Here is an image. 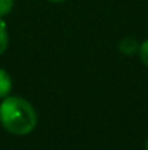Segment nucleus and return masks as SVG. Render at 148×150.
<instances>
[{"label":"nucleus","mask_w":148,"mask_h":150,"mask_svg":"<svg viewBox=\"0 0 148 150\" xmlns=\"http://www.w3.org/2000/svg\"><path fill=\"white\" fill-rule=\"evenodd\" d=\"M34 106L19 96H9L0 105V121L3 127L16 136L29 134L36 125Z\"/></svg>","instance_id":"1"},{"label":"nucleus","mask_w":148,"mask_h":150,"mask_svg":"<svg viewBox=\"0 0 148 150\" xmlns=\"http://www.w3.org/2000/svg\"><path fill=\"white\" fill-rule=\"evenodd\" d=\"M119 50L125 55H134L135 52H138V50H140V44H138V41L135 38L125 37L119 42Z\"/></svg>","instance_id":"2"},{"label":"nucleus","mask_w":148,"mask_h":150,"mask_svg":"<svg viewBox=\"0 0 148 150\" xmlns=\"http://www.w3.org/2000/svg\"><path fill=\"white\" fill-rule=\"evenodd\" d=\"M12 89V79L7 71L0 69V96H6Z\"/></svg>","instance_id":"3"},{"label":"nucleus","mask_w":148,"mask_h":150,"mask_svg":"<svg viewBox=\"0 0 148 150\" xmlns=\"http://www.w3.org/2000/svg\"><path fill=\"white\" fill-rule=\"evenodd\" d=\"M7 42H9V37H7V28L4 21L0 16V54H3L7 48Z\"/></svg>","instance_id":"4"},{"label":"nucleus","mask_w":148,"mask_h":150,"mask_svg":"<svg viewBox=\"0 0 148 150\" xmlns=\"http://www.w3.org/2000/svg\"><path fill=\"white\" fill-rule=\"evenodd\" d=\"M138 54H140L141 61L145 64V67H148V40H145L144 42H141V44H140Z\"/></svg>","instance_id":"5"},{"label":"nucleus","mask_w":148,"mask_h":150,"mask_svg":"<svg viewBox=\"0 0 148 150\" xmlns=\"http://www.w3.org/2000/svg\"><path fill=\"white\" fill-rule=\"evenodd\" d=\"M13 7V0H0V16L10 13Z\"/></svg>","instance_id":"6"},{"label":"nucleus","mask_w":148,"mask_h":150,"mask_svg":"<svg viewBox=\"0 0 148 150\" xmlns=\"http://www.w3.org/2000/svg\"><path fill=\"white\" fill-rule=\"evenodd\" d=\"M49 1H54V3H58V1H64V0H49Z\"/></svg>","instance_id":"7"},{"label":"nucleus","mask_w":148,"mask_h":150,"mask_svg":"<svg viewBox=\"0 0 148 150\" xmlns=\"http://www.w3.org/2000/svg\"><path fill=\"white\" fill-rule=\"evenodd\" d=\"M145 150H148V140H147V143H145Z\"/></svg>","instance_id":"8"}]
</instances>
